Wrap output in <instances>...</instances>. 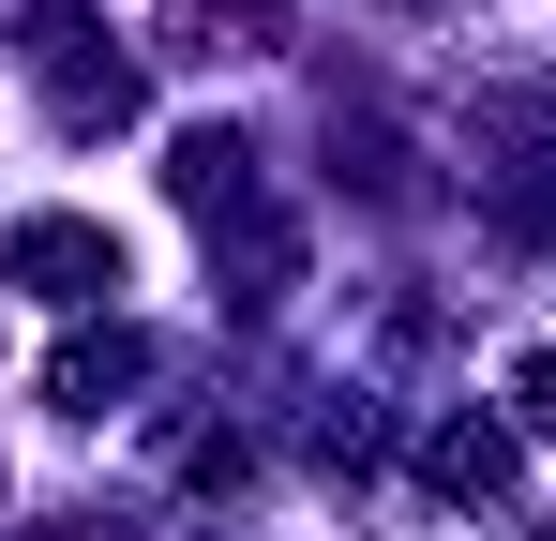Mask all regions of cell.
I'll list each match as a JSON object with an SVG mask.
<instances>
[{
	"label": "cell",
	"instance_id": "cell-1",
	"mask_svg": "<svg viewBox=\"0 0 556 541\" xmlns=\"http://www.w3.org/2000/svg\"><path fill=\"white\" fill-rule=\"evenodd\" d=\"M15 270H30L46 301H105V286H121V241H91V226H15Z\"/></svg>",
	"mask_w": 556,
	"mask_h": 541
},
{
	"label": "cell",
	"instance_id": "cell-2",
	"mask_svg": "<svg viewBox=\"0 0 556 541\" xmlns=\"http://www.w3.org/2000/svg\"><path fill=\"white\" fill-rule=\"evenodd\" d=\"M527 422H542V437H556V361H527Z\"/></svg>",
	"mask_w": 556,
	"mask_h": 541
}]
</instances>
